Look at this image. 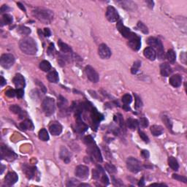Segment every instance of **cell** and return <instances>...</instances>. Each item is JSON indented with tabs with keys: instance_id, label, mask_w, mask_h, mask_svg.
Here are the masks:
<instances>
[{
	"instance_id": "obj_32",
	"label": "cell",
	"mask_w": 187,
	"mask_h": 187,
	"mask_svg": "<svg viewBox=\"0 0 187 187\" xmlns=\"http://www.w3.org/2000/svg\"><path fill=\"white\" fill-rule=\"evenodd\" d=\"M39 138L43 141H48L49 140V135L45 129H42L39 132Z\"/></svg>"
},
{
	"instance_id": "obj_1",
	"label": "cell",
	"mask_w": 187,
	"mask_h": 187,
	"mask_svg": "<svg viewBox=\"0 0 187 187\" xmlns=\"http://www.w3.org/2000/svg\"><path fill=\"white\" fill-rule=\"evenodd\" d=\"M20 49L27 55H34L37 51V45L34 40L31 37H25L19 43Z\"/></svg>"
},
{
	"instance_id": "obj_10",
	"label": "cell",
	"mask_w": 187,
	"mask_h": 187,
	"mask_svg": "<svg viewBox=\"0 0 187 187\" xmlns=\"http://www.w3.org/2000/svg\"><path fill=\"white\" fill-rule=\"evenodd\" d=\"M1 154H2V159H5L8 161H13L17 158V155L15 154V152L13 151L7 146H2L1 147Z\"/></svg>"
},
{
	"instance_id": "obj_59",
	"label": "cell",
	"mask_w": 187,
	"mask_h": 187,
	"mask_svg": "<svg viewBox=\"0 0 187 187\" xmlns=\"http://www.w3.org/2000/svg\"><path fill=\"white\" fill-rule=\"evenodd\" d=\"M18 7H19L20 8H21V10H24V11H26V9H25V8H24V6H23V5L22 4H21V3H18Z\"/></svg>"
},
{
	"instance_id": "obj_31",
	"label": "cell",
	"mask_w": 187,
	"mask_h": 187,
	"mask_svg": "<svg viewBox=\"0 0 187 187\" xmlns=\"http://www.w3.org/2000/svg\"><path fill=\"white\" fill-rule=\"evenodd\" d=\"M126 124H127V126L129 129H132V130H135V129H136L137 128L139 123H138V121L136 119H133L130 118V119H127Z\"/></svg>"
},
{
	"instance_id": "obj_29",
	"label": "cell",
	"mask_w": 187,
	"mask_h": 187,
	"mask_svg": "<svg viewBox=\"0 0 187 187\" xmlns=\"http://www.w3.org/2000/svg\"><path fill=\"white\" fill-rule=\"evenodd\" d=\"M58 45L60 50H61L63 53H64V54H67V53L72 52V49L70 46H69L68 45L66 44V43H63L61 40H59Z\"/></svg>"
},
{
	"instance_id": "obj_5",
	"label": "cell",
	"mask_w": 187,
	"mask_h": 187,
	"mask_svg": "<svg viewBox=\"0 0 187 187\" xmlns=\"http://www.w3.org/2000/svg\"><path fill=\"white\" fill-rule=\"evenodd\" d=\"M126 167L130 172L137 173L142 170L141 164L134 157H129L126 160Z\"/></svg>"
},
{
	"instance_id": "obj_51",
	"label": "cell",
	"mask_w": 187,
	"mask_h": 187,
	"mask_svg": "<svg viewBox=\"0 0 187 187\" xmlns=\"http://www.w3.org/2000/svg\"><path fill=\"white\" fill-rule=\"evenodd\" d=\"M84 140H85V143H86L87 145L91 144V143H93V138H92L91 136L86 137L84 138Z\"/></svg>"
},
{
	"instance_id": "obj_3",
	"label": "cell",
	"mask_w": 187,
	"mask_h": 187,
	"mask_svg": "<svg viewBox=\"0 0 187 187\" xmlns=\"http://www.w3.org/2000/svg\"><path fill=\"white\" fill-rule=\"evenodd\" d=\"M147 43L149 45H151V47L153 48L154 49L156 48V51H157V55L159 59L162 60L165 59V55L163 45H162V43H161V41L159 39L156 38V37H151L147 40Z\"/></svg>"
},
{
	"instance_id": "obj_24",
	"label": "cell",
	"mask_w": 187,
	"mask_h": 187,
	"mask_svg": "<svg viewBox=\"0 0 187 187\" xmlns=\"http://www.w3.org/2000/svg\"><path fill=\"white\" fill-rule=\"evenodd\" d=\"M47 78L48 80H49L51 83H57L59 82V74L56 70H53V71L50 72L47 75Z\"/></svg>"
},
{
	"instance_id": "obj_48",
	"label": "cell",
	"mask_w": 187,
	"mask_h": 187,
	"mask_svg": "<svg viewBox=\"0 0 187 187\" xmlns=\"http://www.w3.org/2000/svg\"><path fill=\"white\" fill-rule=\"evenodd\" d=\"M5 94L8 97H10L11 98V97H14L16 95V91L14 89H9V90H8L5 92Z\"/></svg>"
},
{
	"instance_id": "obj_19",
	"label": "cell",
	"mask_w": 187,
	"mask_h": 187,
	"mask_svg": "<svg viewBox=\"0 0 187 187\" xmlns=\"http://www.w3.org/2000/svg\"><path fill=\"white\" fill-rule=\"evenodd\" d=\"M143 54H144L145 57L151 61H154L156 58V51L151 47H148V48H145Z\"/></svg>"
},
{
	"instance_id": "obj_41",
	"label": "cell",
	"mask_w": 187,
	"mask_h": 187,
	"mask_svg": "<svg viewBox=\"0 0 187 187\" xmlns=\"http://www.w3.org/2000/svg\"><path fill=\"white\" fill-rule=\"evenodd\" d=\"M132 97L130 94L129 93H126L122 97V102L124 103L125 105H129L132 103Z\"/></svg>"
},
{
	"instance_id": "obj_54",
	"label": "cell",
	"mask_w": 187,
	"mask_h": 187,
	"mask_svg": "<svg viewBox=\"0 0 187 187\" xmlns=\"http://www.w3.org/2000/svg\"><path fill=\"white\" fill-rule=\"evenodd\" d=\"M44 35L45 36V37H50V36L51 35V31H50L49 29L48 28H45L44 29Z\"/></svg>"
},
{
	"instance_id": "obj_57",
	"label": "cell",
	"mask_w": 187,
	"mask_h": 187,
	"mask_svg": "<svg viewBox=\"0 0 187 187\" xmlns=\"http://www.w3.org/2000/svg\"><path fill=\"white\" fill-rule=\"evenodd\" d=\"M146 3L149 5V7L150 8H154V2L153 1H146Z\"/></svg>"
},
{
	"instance_id": "obj_18",
	"label": "cell",
	"mask_w": 187,
	"mask_h": 187,
	"mask_svg": "<svg viewBox=\"0 0 187 187\" xmlns=\"http://www.w3.org/2000/svg\"><path fill=\"white\" fill-rule=\"evenodd\" d=\"M18 175L14 172H10L7 174V175L5 176V183H6L8 186H12L13 185V184H15V183L18 181Z\"/></svg>"
},
{
	"instance_id": "obj_61",
	"label": "cell",
	"mask_w": 187,
	"mask_h": 187,
	"mask_svg": "<svg viewBox=\"0 0 187 187\" xmlns=\"http://www.w3.org/2000/svg\"><path fill=\"white\" fill-rule=\"evenodd\" d=\"M153 185H158V186H167V185H165V184H151V186H153Z\"/></svg>"
},
{
	"instance_id": "obj_12",
	"label": "cell",
	"mask_w": 187,
	"mask_h": 187,
	"mask_svg": "<svg viewBox=\"0 0 187 187\" xmlns=\"http://www.w3.org/2000/svg\"><path fill=\"white\" fill-rule=\"evenodd\" d=\"M75 175L80 179H86L89 177V167L85 165H78L75 168Z\"/></svg>"
},
{
	"instance_id": "obj_55",
	"label": "cell",
	"mask_w": 187,
	"mask_h": 187,
	"mask_svg": "<svg viewBox=\"0 0 187 187\" xmlns=\"http://www.w3.org/2000/svg\"><path fill=\"white\" fill-rule=\"evenodd\" d=\"M10 10V8H8V5H2V8H1V13H3L7 12L8 10Z\"/></svg>"
},
{
	"instance_id": "obj_53",
	"label": "cell",
	"mask_w": 187,
	"mask_h": 187,
	"mask_svg": "<svg viewBox=\"0 0 187 187\" xmlns=\"http://www.w3.org/2000/svg\"><path fill=\"white\" fill-rule=\"evenodd\" d=\"M141 155L143 158H145V159H149V156H150V154H149V152L146 150L142 151Z\"/></svg>"
},
{
	"instance_id": "obj_38",
	"label": "cell",
	"mask_w": 187,
	"mask_h": 187,
	"mask_svg": "<svg viewBox=\"0 0 187 187\" xmlns=\"http://www.w3.org/2000/svg\"><path fill=\"white\" fill-rule=\"evenodd\" d=\"M10 110H11V112H13V113H15V114L21 115V113H23V110L17 105H11L10 107Z\"/></svg>"
},
{
	"instance_id": "obj_35",
	"label": "cell",
	"mask_w": 187,
	"mask_h": 187,
	"mask_svg": "<svg viewBox=\"0 0 187 187\" xmlns=\"http://www.w3.org/2000/svg\"><path fill=\"white\" fill-rule=\"evenodd\" d=\"M166 57L170 62L172 63V64L175 63V59H176V55H175V53L174 52V51H172V50H169V51H167V53Z\"/></svg>"
},
{
	"instance_id": "obj_44",
	"label": "cell",
	"mask_w": 187,
	"mask_h": 187,
	"mask_svg": "<svg viewBox=\"0 0 187 187\" xmlns=\"http://www.w3.org/2000/svg\"><path fill=\"white\" fill-rule=\"evenodd\" d=\"M140 125L143 128H146L149 126V120L145 117H141L140 119Z\"/></svg>"
},
{
	"instance_id": "obj_43",
	"label": "cell",
	"mask_w": 187,
	"mask_h": 187,
	"mask_svg": "<svg viewBox=\"0 0 187 187\" xmlns=\"http://www.w3.org/2000/svg\"><path fill=\"white\" fill-rule=\"evenodd\" d=\"M140 67V61H135V62L134 63L133 67H132V69H131V72H132V74H136V73H137L138 69H139Z\"/></svg>"
},
{
	"instance_id": "obj_6",
	"label": "cell",
	"mask_w": 187,
	"mask_h": 187,
	"mask_svg": "<svg viewBox=\"0 0 187 187\" xmlns=\"http://www.w3.org/2000/svg\"><path fill=\"white\" fill-rule=\"evenodd\" d=\"M14 63H15V57L10 54H3L0 59V64L2 67L5 69L10 68Z\"/></svg>"
},
{
	"instance_id": "obj_9",
	"label": "cell",
	"mask_w": 187,
	"mask_h": 187,
	"mask_svg": "<svg viewBox=\"0 0 187 187\" xmlns=\"http://www.w3.org/2000/svg\"><path fill=\"white\" fill-rule=\"evenodd\" d=\"M85 73H86V76L89 80H91L93 83H97L99 81L100 78H99L98 73L91 66H86V68H85Z\"/></svg>"
},
{
	"instance_id": "obj_13",
	"label": "cell",
	"mask_w": 187,
	"mask_h": 187,
	"mask_svg": "<svg viewBox=\"0 0 187 187\" xmlns=\"http://www.w3.org/2000/svg\"><path fill=\"white\" fill-rule=\"evenodd\" d=\"M129 45L134 51H138L141 46V40L139 36L134 34L131 38L129 39Z\"/></svg>"
},
{
	"instance_id": "obj_50",
	"label": "cell",
	"mask_w": 187,
	"mask_h": 187,
	"mask_svg": "<svg viewBox=\"0 0 187 187\" xmlns=\"http://www.w3.org/2000/svg\"><path fill=\"white\" fill-rule=\"evenodd\" d=\"M54 51H55V48H54V44H53V43H51L49 45V47H48V54H49V55H52V54H54Z\"/></svg>"
},
{
	"instance_id": "obj_15",
	"label": "cell",
	"mask_w": 187,
	"mask_h": 187,
	"mask_svg": "<svg viewBox=\"0 0 187 187\" xmlns=\"http://www.w3.org/2000/svg\"><path fill=\"white\" fill-rule=\"evenodd\" d=\"M13 83L17 89H23L25 87L26 82L24 76L21 74H16L13 78Z\"/></svg>"
},
{
	"instance_id": "obj_11",
	"label": "cell",
	"mask_w": 187,
	"mask_h": 187,
	"mask_svg": "<svg viewBox=\"0 0 187 187\" xmlns=\"http://www.w3.org/2000/svg\"><path fill=\"white\" fill-rule=\"evenodd\" d=\"M116 27H117L119 31L121 32V34L125 38L128 39V40H129V38H131L132 36L135 34V33L132 32L129 28H127V27H126L125 26H124L121 20H119V21H118L117 24H116Z\"/></svg>"
},
{
	"instance_id": "obj_26",
	"label": "cell",
	"mask_w": 187,
	"mask_h": 187,
	"mask_svg": "<svg viewBox=\"0 0 187 187\" xmlns=\"http://www.w3.org/2000/svg\"><path fill=\"white\" fill-rule=\"evenodd\" d=\"M151 132L152 135L154 136H159L162 135L164 132V129L162 128V126H159V125H153L151 127Z\"/></svg>"
},
{
	"instance_id": "obj_8",
	"label": "cell",
	"mask_w": 187,
	"mask_h": 187,
	"mask_svg": "<svg viewBox=\"0 0 187 187\" xmlns=\"http://www.w3.org/2000/svg\"><path fill=\"white\" fill-rule=\"evenodd\" d=\"M106 18L110 22H118L120 20L119 13L115 8L112 6H108L106 10Z\"/></svg>"
},
{
	"instance_id": "obj_20",
	"label": "cell",
	"mask_w": 187,
	"mask_h": 187,
	"mask_svg": "<svg viewBox=\"0 0 187 187\" xmlns=\"http://www.w3.org/2000/svg\"><path fill=\"white\" fill-rule=\"evenodd\" d=\"M169 82L170 84L172 86H173V87H179L181 85V83H182V77H181V76L180 75H174L171 76L170 77Z\"/></svg>"
},
{
	"instance_id": "obj_27",
	"label": "cell",
	"mask_w": 187,
	"mask_h": 187,
	"mask_svg": "<svg viewBox=\"0 0 187 187\" xmlns=\"http://www.w3.org/2000/svg\"><path fill=\"white\" fill-rule=\"evenodd\" d=\"M119 3L121 4L123 8L127 10H135L137 8L136 4L132 1H121V2H119Z\"/></svg>"
},
{
	"instance_id": "obj_14",
	"label": "cell",
	"mask_w": 187,
	"mask_h": 187,
	"mask_svg": "<svg viewBox=\"0 0 187 187\" xmlns=\"http://www.w3.org/2000/svg\"><path fill=\"white\" fill-rule=\"evenodd\" d=\"M98 54L100 58L103 59H107L111 57V51L108 46L105 44H101L99 46Z\"/></svg>"
},
{
	"instance_id": "obj_37",
	"label": "cell",
	"mask_w": 187,
	"mask_h": 187,
	"mask_svg": "<svg viewBox=\"0 0 187 187\" xmlns=\"http://www.w3.org/2000/svg\"><path fill=\"white\" fill-rule=\"evenodd\" d=\"M114 120H115V121L117 122V123L119 124V125H120L121 127L123 128V129H124V128H125L124 122V119H123V118H122L121 115V114H117L116 116H114Z\"/></svg>"
},
{
	"instance_id": "obj_45",
	"label": "cell",
	"mask_w": 187,
	"mask_h": 187,
	"mask_svg": "<svg viewBox=\"0 0 187 187\" xmlns=\"http://www.w3.org/2000/svg\"><path fill=\"white\" fill-rule=\"evenodd\" d=\"M172 178L174 179L177 180V181H179L181 182H184V183H186L187 182V179L186 177L183 176V175H177V174H173L172 175Z\"/></svg>"
},
{
	"instance_id": "obj_16",
	"label": "cell",
	"mask_w": 187,
	"mask_h": 187,
	"mask_svg": "<svg viewBox=\"0 0 187 187\" xmlns=\"http://www.w3.org/2000/svg\"><path fill=\"white\" fill-rule=\"evenodd\" d=\"M59 155L60 158H61L66 164H68L69 162H70V159H71V154H70V151H69L67 148L64 147V146L61 147Z\"/></svg>"
},
{
	"instance_id": "obj_49",
	"label": "cell",
	"mask_w": 187,
	"mask_h": 187,
	"mask_svg": "<svg viewBox=\"0 0 187 187\" xmlns=\"http://www.w3.org/2000/svg\"><path fill=\"white\" fill-rule=\"evenodd\" d=\"M100 179H101L102 182H103L104 184H105V185H107V184H109L108 178H107V176L105 173L103 174V175H102V177H101V178H100Z\"/></svg>"
},
{
	"instance_id": "obj_2",
	"label": "cell",
	"mask_w": 187,
	"mask_h": 187,
	"mask_svg": "<svg viewBox=\"0 0 187 187\" xmlns=\"http://www.w3.org/2000/svg\"><path fill=\"white\" fill-rule=\"evenodd\" d=\"M32 15L41 22L49 24L54 18V13L52 11L46 9L37 8L32 11Z\"/></svg>"
},
{
	"instance_id": "obj_30",
	"label": "cell",
	"mask_w": 187,
	"mask_h": 187,
	"mask_svg": "<svg viewBox=\"0 0 187 187\" xmlns=\"http://www.w3.org/2000/svg\"><path fill=\"white\" fill-rule=\"evenodd\" d=\"M13 17L11 16L9 14H5V15H2V21H1V26L4 25H9V24H12L13 23Z\"/></svg>"
},
{
	"instance_id": "obj_17",
	"label": "cell",
	"mask_w": 187,
	"mask_h": 187,
	"mask_svg": "<svg viewBox=\"0 0 187 187\" xmlns=\"http://www.w3.org/2000/svg\"><path fill=\"white\" fill-rule=\"evenodd\" d=\"M49 130L51 135L57 136V135H59L62 132V126L58 122H54L50 125Z\"/></svg>"
},
{
	"instance_id": "obj_46",
	"label": "cell",
	"mask_w": 187,
	"mask_h": 187,
	"mask_svg": "<svg viewBox=\"0 0 187 187\" xmlns=\"http://www.w3.org/2000/svg\"><path fill=\"white\" fill-rule=\"evenodd\" d=\"M135 108H140V107H141L142 105H143V103H142L141 100L138 97L137 94H135Z\"/></svg>"
},
{
	"instance_id": "obj_39",
	"label": "cell",
	"mask_w": 187,
	"mask_h": 187,
	"mask_svg": "<svg viewBox=\"0 0 187 187\" xmlns=\"http://www.w3.org/2000/svg\"><path fill=\"white\" fill-rule=\"evenodd\" d=\"M162 121H164L165 124L166 125L167 127L168 128V129L170 131H172V121H170V119L167 116H162Z\"/></svg>"
},
{
	"instance_id": "obj_52",
	"label": "cell",
	"mask_w": 187,
	"mask_h": 187,
	"mask_svg": "<svg viewBox=\"0 0 187 187\" xmlns=\"http://www.w3.org/2000/svg\"><path fill=\"white\" fill-rule=\"evenodd\" d=\"M15 91H16L17 97H18V98H22L24 93V90H23V89H17Z\"/></svg>"
},
{
	"instance_id": "obj_42",
	"label": "cell",
	"mask_w": 187,
	"mask_h": 187,
	"mask_svg": "<svg viewBox=\"0 0 187 187\" xmlns=\"http://www.w3.org/2000/svg\"><path fill=\"white\" fill-rule=\"evenodd\" d=\"M137 28L139 29V30L142 31L143 34H148L149 33V29H148L147 27L142 22H138L137 23Z\"/></svg>"
},
{
	"instance_id": "obj_60",
	"label": "cell",
	"mask_w": 187,
	"mask_h": 187,
	"mask_svg": "<svg viewBox=\"0 0 187 187\" xmlns=\"http://www.w3.org/2000/svg\"><path fill=\"white\" fill-rule=\"evenodd\" d=\"M90 186V185H89V184H79L78 186Z\"/></svg>"
},
{
	"instance_id": "obj_23",
	"label": "cell",
	"mask_w": 187,
	"mask_h": 187,
	"mask_svg": "<svg viewBox=\"0 0 187 187\" xmlns=\"http://www.w3.org/2000/svg\"><path fill=\"white\" fill-rule=\"evenodd\" d=\"M91 118L92 120H93V124H97L100 123L102 120L103 119V116L100 113H99L97 112V110L95 109H91Z\"/></svg>"
},
{
	"instance_id": "obj_22",
	"label": "cell",
	"mask_w": 187,
	"mask_h": 187,
	"mask_svg": "<svg viewBox=\"0 0 187 187\" xmlns=\"http://www.w3.org/2000/svg\"><path fill=\"white\" fill-rule=\"evenodd\" d=\"M160 73L161 75L164 77H167L172 73V69L170 64L167 63H163L160 65Z\"/></svg>"
},
{
	"instance_id": "obj_36",
	"label": "cell",
	"mask_w": 187,
	"mask_h": 187,
	"mask_svg": "<svg viewBox=\"0 0 187 187\" xmlns=\"http://www.w3.org/2000/svg\"><path fill=\"white\" fill-rule=\"evenodd\" d=\"M18 31L23 35H28L31 33V29L28 27H24V26H21V27H18Z\"/></svg>"
},
{
	"instance_id": "obj_56",
	"label": "cell",
	"mask_w": 187,
	"mask_h": 187,
	"mask_svg": "<svg viewBox=\"0 0 187 187\" xmlns=\"http://www.w3.org/2000/svg\"><path fill=\"white\" fill-rule=\"evenodd\" d=\"M6 84V80H5V78H4L2 76H1V81H0V85H1V86H4Z\"/></svg>"
},
{
	"instance_id": "obj_58",
	"label": "cell",
	"mask_w": 187,
	"mask_h": 187,
	"mask_svg": "<svg viewBox=\"0 0 187 187\" xmlns=\"http://www.w3.org/2000/svg\"><path fill=\"white\" fill-rule=\"evenodd\" d=\"M138 186H145V181H144V178H142L140 181L139 184H138Z\"/></svg>"
},
{
	"instance_id": "obj_47",
	"label": "cell",
	"mask_w": 187,
	"mask_h": 187,
	"mask_svg": "<svg viewBox=\"0 0 187 187\" xmlns=\"http://www.w3.org/2000/svg\"><path fill=\"white\" fill-rule=\"evenodd\" d=\"M139 135H140V137H141V139L143 140L145 142V143H149V137H148L147 135H146V134L144 133V132H142V131H140Z\"/></svg>"
},
{
	"instance_id": "obj_33",
	"label": "cell",
	"mask_w": 187,
	"mask_h": 187,
	"mask_svg": "<svg viewBox=\"0 0 187 187\" xmlns=\"http://www.w3.org/2000/svg\"><path fill=\"white\" fill-rule=\"evenodd\" d=\"M87 126H86V124H85L84 123H83V121H77V125H76V131H77V132H80V133H83V132H84L87 129Z\"/></svg>"
},
{
	"instance_id": "obj_4",
	"label": "cell",
	"mask_w": 187,
	"mask_h": 187,
	"mask_svg": "<svg viewBox=\"0 0 187 187\" xmlns=\"http://www.w3.org/2000/svg\"><path fill=\"white\" fill-rule=\"evenodd\" d=\"M42 107L46 116H51L55 111V101L51 97H46L43 100Z\"/></svg>"
},
{
	"instance_id": "obj_25",
	"label": "cell",
	"mask_w": 187,
	"mask_h": 187,
	"mask_svg": "<svg viewBox=\"0 0 187 187\" xmlns=\"http://www.w3.org/2000/svg\"><path fill=\"white\" fill-rule=\"evenodd\" d=\"M20 128H21V130H27V129H29V130H33L34 129V125H33V123L30 120H27L24 121L22 123L20 124Z\"/></svg>"
},
{
	"instance_id": "obj_62",
	"label": "cell",
	"mask_w": 187,
	"mask_h": 187,
	"mask_svg": "<svg viewBox=\"0 0 187 187\" xmlns=\"http://www.w3.org/2000/svg\"><path fill=\"white\" fill-rule=\"evenodd\" d=\"M1 167H2V169H1V174H2V173H3L4 169L5 168V167L4 166V165H1Z\"/></svg>"
},
{
	"instance_id": "obj_28",
	"label": "cell",
	"mask_w": 187,
	"mask_h": 187,
	"mask_svg": "<svg viewBox=\"0 0 187 187\" xmlns=\"http://www.w3.org/2000/svg\"><path fill=\"white\" fill-rule=\"evenodd\" d=\"M168 164H169V166L172 168L173 170L177 171L178 169H179V164H178V161L173 156H170L168 159Z\"/></svg>"
},
{
	"instance_id": "obj_7",
	"label": "cell",
	"mask_w": 187,
	"mask_h": 187,
	"mask_svg": "<svg viewBox=\"0 0 187 187\" xmlns=\"http://www.w3.org/2000/svg\"><path fill=\"white\" fill-rule=\"evenodd\" d=\"M88 146H89V149H88V151H89V154L91 155L92 159H93L98 162H103V157H102L101 153H100V149H98V147L96 145L93 146V143H91V144L88 145Z\"/></svg>"
},
{
	"instance_id": "obj_21",
	"label": "cell",
	"mask_w": 187,
	"mask_h": 187,
	"mask_svg": "<svg viewBox=\"0 0 187 187\" xmlns=\"http://www.w3.org/2000/svg\"><path fill=\"white\" fill-rule=\"evenodd\" d=\"M36 168L34 167H30L27 165H23V172L26 174L28 178H32L35 175Z\"/></svg>"
},
{
	"instance_id": "obj_34",
	"label": "cell",
	"mask_w": 187,
	"mask_h": 187,
	"mask_svg": "<svg viewBox=\"0 0 187 187\" xmlns=\"http://www.w3.org/2000/svg\"><path fill=\"white\" fill-rule=\"evenodd\" d=\"M40 68L44 72H48L51 70V65L49 61H43L40 64Z\"/></svg>"
},
{
	"instance_id": "obj_40",
	"label": "cell",
	"mask_w": 187,
	"mask_h": 187,
	"mask_svg": "<svg viewBox=\"0 0 187 187\" xmlns=\"http://www.w3.org/2000/svg\"><path fill=\"white\" fill-rule=\"evenodd\" d=\"M105 168L106 170H107V172H108L109 173H110V174L116 173V171H117V170H116V167L114 166V165H111V164H109V163L106 164L105 167Z\"/></svg>"
}]
</instances>
